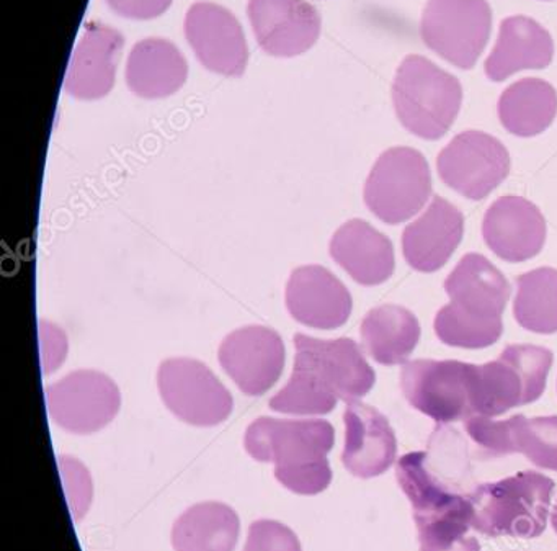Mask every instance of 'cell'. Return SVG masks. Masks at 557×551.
I'll use <instances>...</instances> for the list:
<instances>
[{
    "label": "cell",
    "instance_id": "8992f818",
    "mask_svg": "<svg viewBox=\"0 0 557 551\" xmlns=\"http://www.w3.org/2000/svg\"><path fill=\"white\" fill-rule=\"evenodd\" d=\"M363 197L371 213L383 223L410 220L432 197L429 162L417 149H387L371 169Z\"/></svg>",
    "mask_w": 557,
    "mask_h": 551
},
{
    "label": "cell",
    "instance_id": "f546056e",
    "mask_svg": "<svg viewBox=\"0 0 557 551\" xmlns=\"http://www.w3.org/2000/svg\"><path fill=\"white\" fill-rule=\"evenodd\" d=\"M515 450L543 469L557 472V416L527 419L518 414Z\"/></svg>",
    "mask_w": 557,
    "mask_h": 551
},
{
    "label": "cell",
    "instance_id": "ba28073f",
    "mask_svg": "<svg viewBox=\"0 0 557 551\" xmlns=\"http://www.w3.org/2000/svg\"><path fill=\"white\" fill-rule=\"evenodd\" d=\"M475 365L458 360H413L400 371V390L413 409L436 424L466 420L472 414Z\"/></svg>",
    "mask_w": 557,
    "mask_h": 551
},
{
    "label": "cell",
    "instance_id": "ffe728a7",
    "mask_svg": "<svg viewBox=\"0 0 557 551\" xmlns=\"http://www.w3.org/2000/svg\"><path fill=\"white\" fill-rule=\"evenodd\" d=\"M123 35L102 24H89L71 58L64 89L79 100L106 97L115 84Z\"/></svg>",
    "mask_w": 557,
    "mask_h": 551
},
{
    "label": "cell",
    "instance_id": "8fae6325",
    "mask_svg": "<svg viewBox=\"0 0 557 551\" xmlns=\"http://www.w3.org/2000/svg\"><path fill=\"white\" fill-rule=\"evenodd\" d=\"M443 184L469 200H484L510 174V155L494 136L465 132L436 159Z\"/></svg>",
    "mask_w": 557,
    "mask_h": 551
},
{
    "label": "cell",
    "instance_id": "603a6c76",
    "mask_svg": "<svg viewBox=\"0 0 557 551\" xmlns=\"http://www.w3.org/2000/svg\"><path fill=\"white\" fill-rule=\"evenodd\" d=\"M446 295L462 311L478 318H502L510 283L504 273L481 254H468L445 280Z\"/></svg>",
    "mask_w": 557,
    "mask_h": 551
},
{
    "label": "cell",
    "instance_id": "9c48e42d",
    "mask_svg": "<svg viewBox=\"0 0 557 551\" xmlns=\"http://www.w3.org/2000/svg\"><path fill=\"white\" fill-rule=\"evenodd\" d=\"M162 401L174 416L197 427H213L233 413V394L194 358H168L158 371Z\"/></svg>",
    "mask_w": 557,
    "mask_h": 551
},
{
    "label": "cell",
    "instance_id": "f1b7e54d",
    "mask_svg": "<svg viewBox=\"0 0 557 551\" xmlns=\"http://www.w3.org/2000/svg\"><path fill=\"white\" fill-rule=\"evenodd\" d=\"M435 334L443 344L461 348H485L494 345L504 332L502 318H478L449 303L435 316Z\"/></svg>",
    "mask_w": 557,
    "mask_h": 551
},
{
    "label": "cell",
    "instance_id": "5bb4252c",
    "mask_svg": "<svg viewBox=\"0 0 557 551\" xmlns=\"http://www.w3.org/2000/svg\"><path fill=\"white\" fill-rule=\"evenodd\" d=\"M185 35L207 70L227 77L243 76L249 60L246 37L227 9L211 2L191 5L185 17Z\"/></svg>",
    "mask_w": 557,
    "mask_h": 551
},
{
    "label": "cell",
    "instance_id": "836d02e7",
    "mask_svg": "<svg viewBox=\"0 0 557 551\" xmlns=\"http://www.w3.org/2000/svg\"><path fill=\"white\" fill-rule=\"evenodd\" d=\"M60 468L63 473L64 488L71 504L74 518L81 521L92 501V481L83 463L71 456H60Z\"/></svg>",
    "mask_w": 557,
    "mask_h": 551
},
{
    "label": "cell",
    "instance_id": "d4e9b609",
    "mask_svg": "<svg viewBox=\"0 0 557 551\" xmlns=\"http://www.w3.org/2000/svg\"><path fill=\"white\" fill-rule=\"evenodd\" d=\"M240 521L233 507L210 501L191 505L172 528L175 551H234Z\"/></svg>",
    "mask_w": 557,
    "mask_h": 551
},
{
    "label": "cell",
    "instance_id": "d590c367",
    "mask_svg": "<svg viewBox=\"0 0 557 551\" xmlns=\"http://www.w3.org/2000/svg\"><path fill=\"white\" fill-rule=\"evenodd\" d=\"M550 522H553L554 531L557 534V501L553 509V515H550Z\"/></svg>",
    "mask_w": 557,
    "mask_h": 551
},
{
    "label": "cell",
    "instance_id": "e0dca14e",
    "mask_svg": "<svg viewBox=\"0 0 557 551\" xmlns=\"http://www.w3.org/2000/svg\"><path fill=\"white\" fill-rule=\"evenodd\" d=\"M286 308L293 319L314 329H337L354 308L347 286L321 266L293 270L286 285Z\"/></svg>",
    "mask_w": 557,
    "mask_h": 551
},
{
    "label": "cell",
    "instance_id": "277c9868",
    "mask_svg": "<svg viewBox=\"0 0 557 551\" xmlns=\"http://www.w3.org/2000/svg\"><path fill=\"white\" fill-rule=\"evenodd\" d=\"M397 119L412 135L429 142L443 138L458 119L461 83L420 54H409L393 83Z\"/></svg>",
    "mask_w": 557,
    "mask_h": 551
},
{
    "label": "cell",
    "instance_id": "2e32d148",
    "mask_svg": "<svg viewBox=\"0 0 557 551\" xmlns=\"http://www.w3.org/2000/svg\"><path fill=\"white\" fill-rule=\"evenodd\" d=\"M482 237L505 262H527L543 250L546 220L527 198L502 197L485 211Z\"/></svg>",
    "mask_w": 557,
    "mask_h": 551
},
{
    "label": "cell",
    "instance_id": "52a82bcc",
    "mask_svg": "<svg viewBox=\"0 0 557 551\" xmlns=\"http://www.w3.org/2000/svg\"><path fill=\"white\" fill-rule=\"evenodd\" d=\"M491 30L487 0H429L420 22L423 44L459 70L475 66Z\"/></svg>",
    "mask_w": 557,
    "mask_h": 551
},
{
    "label": "cell",
    "instance_id": "7c38bea8",
    "mask_svg": "<svg viewBox=\"0 0 557 551\" xmlns=\"http://www.w3.org/2000/svg\"><path fill=\"white\" fill-rule=\"evenodd\" d=\"M335 442L331 423L322 419L259 417L246 430L244 446L257 462L298 466L327 460Z\"/></svg>",
    "mask_w": 557,
    "mask_h": 551
},
{
    "label": "cell",
    "instance_id": "5b68a950",
    "mask_svg": "<svg viewBox=\"0 0 557 551\" xmlns=\"http://www.w3.org/2000/svg\"><path fill=\"white\" fill-rule=\"evenodd\" d=\"M553 352L540 345H508L497 360L475 365L472 414L497 417L534 403L546 390Z\"/></svg>",
    "mask_w": 557,
    "mask_h": 551
},
{
    "label": "cell",
    "instance_id": "9a60e30c",
    "mask_svg": "<svg viewBox=\"0 0 557 551\" xmlns=\"http://www.w3.org/2000/svg\"><path fill=\"white\" fill-rule=\"evenodd\" d=\"M247 15L260 47L272 57H298L321 34V15L306 0H250Z\"/></svg>",
    "mask_w": 557,
    "mask_h": 551
},
{
    "label": "cell",
    "instance_id": "6da1fadb",
    "mask_svg": "<svg viewBox=\"0 0 557 551\" xmlns=\"http://www.w3.org/2000/svg\"><path fill=\"white\" fill-rule=\"evenodd\" d=\"M295 368L269 401L270 409L293 416H324L338 401L354 403L373 390L376 374L354 339L324 341L295 335Z\"/></svg>",
    "mask_w": 557,
    "mask_h": 551
},
{
    "label": "cell",
    "instance_id": "d6986e66",
    "mask_svg": "<svg viewBox=\"0 0 557 551\" xmlns=\"http://www.w3.org/2000/svg\"><path fill=\"white\" fill-rule=\"evenodd\" d=\"M462 234L465 217L461 211L445 198L433 197L425 213L404 230V259L417 272H436L451 259Z\"/></svg>",
    "mask_w": 557,
    "mask_h": 551
},
{
    "label": "cell",
    "instance_id": "484cf974",
    "mask_svg": "<svg viewBox=\"0 0 557 551\" xmlns=\"http://www.w3.org/2000/svg\"><path fill=\"white\" fill-rule=\"evenodd\" d=\"M361 341L370 357L381 365L404 364L420 341V322L407 308L383 305L371 309L361 322Z\"/></svg>",
    "mask_w": 557,
    "mask_h": 551
},
{
    "label": "cell",
    "instance_id": "4316f807",
    "mask_svg": "<svg viewBox=\"0 0 557 551\" xmlns=\"http://www.w3.org/2000/svg\"><path fill=\"white\" fill-rule=\"evenodd\" d=\"M497 112L508 133L520 138H533L546 132L556 119V89L536 77L518 81L502 94Z\"/></svg>",
    "mask_w": 557,
    "mask_h": 551
},
{
    "label": "cell",
    "instance_id": "30bf717a",
    "mask_svg": "<svg viewBox=\"0 0 557 551\" xmlns=\"http://www.w3.org/2000/svg\"><path fill=\"white\" fill-rule=\"evenodd\" d=\"M48 413L71 433L99 432L109 426L122 406V394L109 375L77 370L45 390Z\"/></svg>",
    "mask_w": 557,
    "mask_h": 551
},
{
    "label": "cell",
    "instance_id": "7402d4cb",
    "mask_svg": "<svg viewBox=\"0 0 557 551\" xmlns=\"http://www.w3.org/2000/svg\"><path fill=\"white\" fill-rule=\"evenodd\" d=\"M554 57L549 32L524 15L505 19L498 32L497 44L485 61V76L502 83L518 71L544 70Z\"/></svg>",
    "mask_w": 557,
    "mask_h": 551
},
{
    "label": "cell",
    "instance_id": "d6a6232c",
    "mask_svg": "<svg viewBox=\"0 0 557 551\" xmlns=\"http://www.w3.org/2000/svg\"><path fill=\"white\" fill-rule=\"evenodd\" d=\"M244 551H302L292 528L276 521H256L249 528Z\"/></svg>",
    "mask_w": 557,
    "mask_h": 551
},
{
    "label": "cell",
    "instance_id": "4fadbf2b",
    "mask_svg": "<svg viewBox=\"0 0 557 551\" xmlns=\"http://www.w3.org/2000/svg\"><path fill=\"white\" fill-rule=\"evenodd\" d=\"M221 367L244 394L260 396L272 390L285 368V344L265 326H246L231 332L218 351Z\"/></svg>",
    "mask_w": 557,
    "mask_h": 551
},
{
    "label": "cell",
    "instance_id": "44dd1931",
    "mask_svg": "<svg viewBox=\"0 0 557 551\" xmlns=\"http://www.w3.org/2000/svg\"><path fill=\"white\" fill-rule=\"evenodd\" d=\"M331 257L363 286H376L393 277L396 269L389 237L364 220H350L335 231Z\"/></svg>",
    "mask_w": 557,
    "mask_h": 551
},
{
    "label": "cell",
    "instance_id": "cb8c5ba5",
    "mask_svg": "<svg viewBox=\"0 0 557 551\" xmlns=\"http://www.w3.org/2000/svg\"><path fill=\"white\" fill-rule=\"evenodd\" d=\"M188 76V66L178 48L161 38L139 41L126 64V84L143 99H164L177 93Z\"/></svg>",
    "mask_w": 557,
    "mask_h": 551
},
{
    "label": "cell",
    "instance_id": "e575fe53",
    "mask_svg": "<svg viewBox=\"0 0 557 551\" xmlns=\"http://www.w3.org/2000/svg\"><path fill=\"white\" fill-rule=\"evenodd\" d=\"M113 12L133 21L159 17L171 8L172 0H107Z\"/></svg>",
    "mask_w": 557,
    "mask_h": 551
},
{
    "label": "cell",
    "instance_id": "83f0119b",
    "mask_svg": "<svg viewBox=\"0 0 557 551\" xmlns=\"http://www.w3.org/2000/svg\"><path fill=\"white\" fill-rule=\"evenodd\" d=\"M513 315L518 325L536 334L557 332V270L534 269L517 279Z\"/></svg>",
    "mask_w": 557,
    "mask_h": 551
},
{
    "label": "cell",
    "instance_id": "3957f363",
    "mask_svg": "<svg viewBox=\"0 0 557 551\" xmlns=\"http://www.w3.org/2000/svg\"><path fill=\"white\" fill-rule=\"evenodd\" d=\"M554 481L537 472H520L469 492L472 528L491 537L536 538L546 530Z\"/></svg>",
    "mask_w": 557,
    "mask_h": 551
},
{
    "label": "cell",
    "instance_id": "ac0fdd59",
    "mask_svg": "<svg viewBox=\"0 0 557 551\" xmlns=\"http://www.w3.org/2000/svg\"><path fill=\"white\" fill-rule=\"evenodd\" d=\"M345 445L342 463L361 479L383 475L396 462L397 440L386 416L354 401L344 413Z\"/></svg>",
    "mask_w": 557,
    "mask_h": 551
},
{
    "label": "cell",
    "instance_id": "4dcf8cb0",
    "mask_svg": "<svg viewBox=\"0 0 557 551\" xmlns=\"http://www.w3.org/2000/svg\"><path fill=\"white\" fill-rule=\"evenodd\" d=\"M517 416L505 420H492V417L474 416L465 420L466 432L478 449L479 458H500L513 455L515 436H517Z\"/></svg>",
    "mask_w": 557,
    "mask_h": 551
},
{
    "label": "cell",
    "instance_id": "7a4b0ae2",
    "mask_svg": "<svg viewBox=\"0 0 557 551\" xmlns=\"http://www.w3.org/2000/svg\"><path fill=\"white\" fill-rule=\"evenodd\" d=\"M396 476L412 504L420 551H481L478 538L469 534L474 509L468 494H459L433 473L429 453L400 456Z\"/></svg>",
    "mask_w": 557,
    "mask_h": 551
},
{
    "label": "cell",
    "instance_id": "1f68e13d",
    "mask_svg": "<svg viewBox=\"0 0 557 551\" xmlns=\"http://www.w3.org/2000/svg\"><path fill=\"white\" fill-rule=\"evenodd\" d=\"M275 478L296 494L315 495L331 485L332 469L329 460L298 466H275Z\"/></svg>",
    "mask_w": 557,
    "mask_h": 551
}]
</instances>
